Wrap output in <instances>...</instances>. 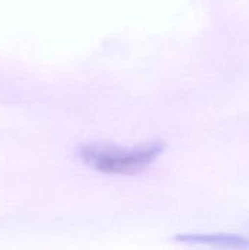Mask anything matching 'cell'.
I'll list each match as a JSON object with an SVG mask.
<instances>
[{"mask_svg":"<svg viewBox=\"0 0 249 250\" xmlns=\"http://www.w3.org/2000/svg\"><path fill=\"white\" fill-rule=\"evenodd\" d=\"M166 149L163 141L138 145L90 142L79 146V158L92 170L106 174L132 176L148 168Z\"/></svg>","mask_w":249,"mask_h":250,"instance_id":"6da1fadb","label":"cell"},{"mask_svg":"<svg viewBox=\"0 0 249 250\" xmlns=\"http://www.w3.org/2000/svg\"><path fill=\"white\" fill-rule=\"evenodd\" d=\"M178 240L192 245H204L222 249H249V239L238 234L214 233V234H185L179 236Z\"/></svg>","mask_w":249,"mask_h":250,"instance_id":"7a4b0ae2","label":"cell"}]
</instances>
